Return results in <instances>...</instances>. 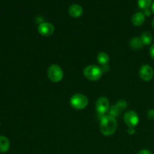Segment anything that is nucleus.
<instances>
[{"instance_id":"4468645a","label":"nucleus","mask_w":154,"mask_h":154,"mask_svg":"<svg viewBox=\"0 0 154 154\" xmlns=\"http://www.w3.org/2000/svg\"><path fill=\"white\" fill-rule=\"evenodd\" d=\"M97 60L98 62H99L101 65L105 66V65L108 64V61H109V57H108V55L106 53L101 52L98 54Z\"/></svg>"},{"instance_id":"6ab92c4d","label":"nucleus","mask_w":154,"mask_h":154,"mask_svg":"<svg viewBox=\"0 0 154 154\" xmlns=\"http://www.w3.org/2000/svg\"><path fill=\"white\" fill-rule=\"evenodd\" d=\"M138 154H152L151 152L148 150H146V149H144V150H141L138 152Z\"/></svg>"},{"instance_id":"9b49d317","label":"nucleus","mask_w":154,"mask_h":154,"mask_svg":"<svg viewBox=\"0 0 154 154\" xmlns=\"http://www.w3.org/2000/svg\"><path fill=\"white\" fill-rule=\"evenodd\" d=\"M145 21V16L141 12H137L132 17V23L136 26H141Z\"/></svg>"},{"instance_id":"f257e3e1","label":"nucleus","mask_w":154,"mask_h":154,"mask_svg":"<svg viewBox=\"0 0 154 154\" xmlns=\"http://www.w3.org/2000/svg\"><path fill=\"white\" fill-rule=\"evenodd\" d=\"M117 123L115 117L111 115H105L100 120V130L104 135L109 136L116 132Z\"/></svg>"},{"instance_id":"a211bd4d","label":"nucleus","mask_w":154,"mask_h":154,"mask_svg":"<svg viewBox=\"0 0 154 154\" xmlns=\"http://www.w3.org/2000/svg\"><path fill=\"white\" fill-rule=\"evenodd\" d=\"M150 55L152 58L154 59V44L151 45L150 48Z\"/></svg>"},{"instance_id":"6e6552de","label":"nucleus","mask_w":154,"mask_h":154,"mask_svg":"<svg viewBox=\"0 0 154 154\" xmlns=\"http://www.w3.org/2000/svg\"><path fill=\"white\" fill-rule=\"evenodd\" d=\"M140 77L145 81H149L153 78L154 72L153 68L149 65H143L139 71Z\"/></svg>"},{"instance_id":"20e7f679","label":"nucleus","mask_w":154,"mask_h":154,"mask_svg":"<svg viewBox=\"0 0 154 154\" xmlns=\"http://www.w3.org/2000/svg\"><path fill=\"white\" fill-rule=\"evenodd\" d=\"M48 75L49 79L52 82L57 83L60 82L63 78V72L60 66L56 64H53L48 68Z\"/></svg>"},{"instance_id":"f03ea898","label":"nucleus","mask_w":154,"mask_h":154,"mask_svg":"<svg viewBox=\"0 0 154 154\" xmlns=\"http://www.w3.org/2000/svg\"><path fill=\"white\" fill-rule=\"evenodd\" d=\"M102 74H103L102 69L95 65L87 66L84 70V76L90 81H97L100 79L101 77L102 76Z\"/></svg>"},{"instance_id":"7ed1b4c3","label":"nucleus","mask_w":154,"mask_h":154,"mask_svg":"<svg viewBox=\"0 0 154 154\" xmlns=\"http://www.w3.org/2000/svg\"><path fill=\"white\" fill-rule=\"evenodd\" d=\"M70 103L74 108L81 110L85 108L88 105V99L87 96L81 93L75 94L70 99Z\"/></svg>"},{"instance_id":"aec40b11","label":"nucleus","mask_w":154,"mask_h":154,"mask_svg":"<svg viewBox=\"0 0 154 154\" xmlns=\"http://www.w3.org/2000/svg\"><path fill=\"white\" fill-rule=\"evenodd\" d=\"M135 130L134 128H129V129H128V132H129V135H133L134 133H135Z\"/></svg>"},{"instance_id":"1a4fd4ad","label":"nucleus","mask_w":154,"mask_h":154,"mask_svg":"<svg viewBox=\"0 0 154 154\" xmlns=\"http://www.w3.org/2000/svg\"><path fill=\"white\" fill-rule=\"evenodd\" d=\"M38 32L43 36H50L54 33V26L49 22H44L38 26Z\"/></svg>"},{"instance_id":"39448f33","label":"nucleus","mask_w":154,"mask_h":154,"mask_svg":"<svg viewBox=\"0 0 154 154\" xmlns=\"http://www.w3.org/2000/svg\"><path fill=\"white\" fill-rule=\"evenodd\" d=\"M96 111H97L99 115H102V117L105 116V114L109 111V101L106 97H100L96 102Z\"/></svg>"},{"instance_id":"5701e85b","label":"nucleus","mask_w":154,"mask_h":154,"mask_svg":"<svg viewBox=\"0 0 154 154\" xmlns=\"http://www.w3.org/2000/svg\"><path fill=\"white\" fill-rule=\"evenodd\" d=\"M152 26H153V27L154 28V19H153V20L152 21Z\"/></svg>"},{"instance_id":"423d86ee","label":"nucleus","mask_w":154,"mask_h":154,"mask_svg":"<svg viewBox=\"0 0 154 154\" xmlns=\"http://www.w3.org/2000/svg\"><path fill=\"white\" fill-rule=\"evenodd\" d=\"M124 122L129 128H134L138 125L139 122L138 115L134 111H129L124 114Z\"/></svg>"},{"instance_id":"4be33fe9","label":"nucleus","mask_w":154,"mask_h":154,"mask_svg":"<svg viewBox=\"0 0 154 154\" xmlns=\"http://www.w3.org/2000/svg\"><path fill=\"white\" fill-rule=\"evenodd\" d=\"M151 10H152V11H153V13L154 14V2H153V5H152V6H151Z\"/></svg>"},{"instance_id":"ddd939ff","label":"nucleus","mask_w":154,"mask_h":154,"mask_svg":"<svg viewBox=\"0 0 154 154\" xmlns=\"http://www.w3.org/2000/svg\"><path fill=\"white\" fill-rule=\"evenodd\" d=\"M141 39L142 41L143 44L145 45H149L153 42V35L150 32H144L141 34Z\"/></svg>"},{"instance_id":"412c9836","label":"nucleus","mask_w":154,"mask_h":154,"mask_svg":"<svg viewBox=\"0 0 154 154\" xmlns=\"http://www.w3.org/2000/svg\"><path fill=\"white\" fill-rule=\"evenodd\" d=\"M144 16H145V15L149 16V15H150V11L148 10V9H147V10H145V12L144 13Z\"/></svg>"},{"instance_id":"dca6fc26","label":"nucleus","mask_w":154,"mask_h":154,"mask_svg":"<svg viewBox=\"0 0 154 154\" xmlns=\"http://www.w3.org/2000/svg\"><path fill=\"white\" fill-rule=\"evenodd\" d=\"M151 0H141V1L138 2V4L140 6V8L144 9V10L148 9L149 7L151 5Z\"/></svg>"},{"instance_id":"0eeeda50","label":"nucleus","mask_w":154,"mask_h":154,"mask_svg":"<svg viewBox=\"0 0 154 154\" xmlns=\"http://www.w3.org/2000/svg\"><path fill=\"white\" fill-rule=\"evenodd\" d=\"M127 107V102L125 100H120L117 102V104L111 107L109 109L110 115L112 117H118L125 108Z\"/></svg>"},{"instance_id":"2eb2a0df","label":"nucleus","mask_w":154,"mask_h":154,"mask_svg":"<svg viewBox=\"0 0 154 154\" xmlns=\"http://www.w3.org/2000/svg\"><path fill=\"white\" fill-rule=\"evenodd\" d=\"M144 45L141 38L135 37L130 41V46L134 49H140Z\"/></svg>"},{"instance_id":"9d476101","label":"nucleus","mask_w":154,"mask_h":154,"mask_svg":"<svg viewBox=\"0 0 154 154\" xmlns=\"http://www.w3.org/2000/svg\"><path fill=\"white\" fill-rule=\"evenodd\" d=\"M69 14L72 17H79L83 14V8L80 5H71L69 8Z\"/></svg>"},{"instance_id":"f8f14e48","label":"nucleus","mask_w":154,"mask_h":154,"mask_svg":"<svg viewBox=\"0 0 154 154\" xmlns=\"http://www.w3.org/2000/svg\"><path fill=\"white\" fill-rule=\"evenodd\" d=\"M10 148V141L5 136L0 135V153H6Z\"/></svg>"},{"instance_id":"f3484780","label":"nucleus","mask_w":154,"mask_h":154,"mask_svg":"<svg viewBox=\"0 0 154 154\" xmlns=\"http://www.w3.org/2000/svg\"><path fill=\"white\" fill-rule=\"evenodd\" d=\"M147 116H148L149 118L154 119V109L150 110L148 111V113H147Z\"/></svg>"}]
</instances>
